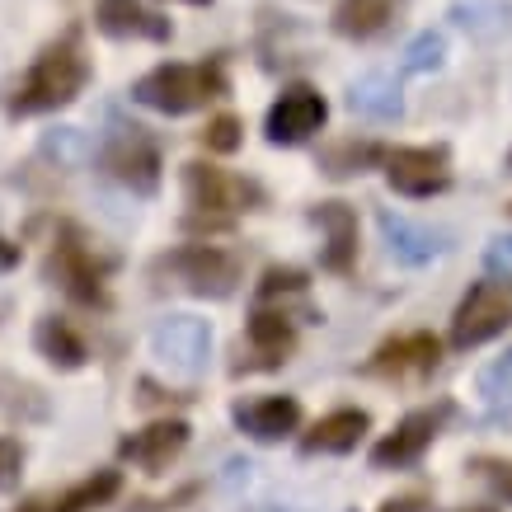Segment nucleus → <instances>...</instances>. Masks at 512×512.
<instances>
[{
  "instance_id": "nucleus-16",
  "label": "nucleus",
  "mask_w": 512,
  "mask_h": 512,
  "mask_svg": "<svg viewBox=\"0 0 512 512\" xmlns=\"http://www.w3.org/2000/svg\"><path fill=\"white\" fill-rule=\"evenodd\" d=\"M301 423V404L292 395H268V400L235 404V428L249 433L254 442H282L287 433H296Z\"/></svg>"
},
{
  "instance_id": "nucleus-12",
  "label": "nucleus",
  "mask_w": 512,
  "mask_h": 512,
  "mask_svg": "<svg viewBox=\"0 0 512 512\" xmlns=\"http://www.w3.org/2000/svg\"><path fill=\"white\" fill-rule=\"evenodd\" d=\"M437 362H442V343L433 334H400V339L376 348L367 372L386 376V381H423V376L437 372Z\"/></svg>"
},
{
  "instance_id": "nucleus-21",
  "label": "nucleus",
  "mask_w": 512,
  "mask_h": 512,
  "mask_svg": "<svg viewBox=\"0 0 512 512\" xmlns=\"http://www.w3.org/2000/svg\"><path fill=\"white\" fill-rule=\"evenodd\" d=\"M33 343H38V353H43L52 367H62V372H76V367H85V357H90V348H85V339L76 334V325L62 320V315L38 320Z\"/></svg>"
},
{
  "instance_id": "nucleus-15",
  "label": "nucleus",
  "mask_w": 512,
  "mask_h": 512,
  "mask_svg": "<svg viewBox=\"0 0 512 512\" xmlns=\"http://www.w3.org/2000/svg\"><path fill=\"white\" fill-rule=\"evenodd\" d=\"M94 24L109 38H146V43H165L170 38V19L146 10L141 0H99L94 5Z\"/></svg>"
},
{
  "instance_id": "nucleus-6",
  "label": "nucleus",
  "mask_w": 512,
  "mask_h": 512,
  "mask_svg": "<svg viewBox=\"0 0 512 512\" xmlns=\"http://www.w3.org/2000/svg\"><path fill=\"white\" fill-rule=\"evenodd\" d=\"M151 353L179 376H198L212 357V325L198 315H165L151 329Z\"/></svg>"
},
{
  "instance_id": "nucleus-24",
  "label": "nucleus",
  "mask_w": 512,
  "mask_h": 512,
  "mask_svg": "<svg viewBox=\"0 0 512 512\" xmlns=\"http://www.w3.org/2000/svg\"><path fill=\"white\" fill-rule=\"evenodd\" d=\"M451 19L480 43H498L512 33V5H503V0H466L451 10Z\"/></svg>"
},
{
  "instance_id": "nucleus-14",
  "label": "nucleus",
  "mask_w": 512,
  "mask_h": 512,
  "mask_svg": "<svg viewBox=\"0 0 512 512\" xmlns=\"http://www.w3.org/2000/svg\"><path fill=\"white\" fill-rule=\"evenodd\" d=\"M184 447H188V423L160 419V423H151V428H141V433L123 437V442H118V456L141 470H160V466H170Z\"/></svg>"
},
{
  "instance_id": "nucleus-1",
  "label": "nucleus",
  "mask_w": 512,
  "mask_h": 512,
  "mask_svg": "<svg viewBox=\"0 0 512 512\" xmlns=\"http://www.w3.org/2000/svg\"><path fill=\"white\" fill-rule=\"evenodd\" d=\"M85 80H90V62H85V52H80V38L76 33H66L62 43L43 47V57L33 62V71L19 80V90L10 94V118H33V113H52L71 104L80 90H85Z\"/></svg>"
},
{
  "instance_id": "nucleus-25",
  "label": "nucleus",
  "mask_w": 512,
  "mask_h": 512,
  "mask_svg": "<svg viewBox=\"0 0 512 512\" xmlns=\"http://www.w3.org/2000/svg\"><path fill=\"white\" fill-rule=\"evenodd\" d=\"M480 400L494 419H508L512 414V353L498 357V362H489V367L480 372Z\"/></svg>"
},
{
  "instance_id": "nucleus-17",
  "label": "nucleus",
  "mask_w": 512,
  "mask_h": 512,
  "mask_svg": "<svg viewBox=\"0 0 512 512\" xmlns=\"http://www.w3.org/2000/svg\"><path fill=\"white\" fill-rule=\"evenodd\" d=\"M315 226L325 231L320 264H325L329 273H348L357 259V212L348 202H320V207H315Z\"/></svg>"
},
{
  "instance_id": "nucleus-13",
  "label": "nucleus",
  "mask_w": 512,
  "mask_h": 512,
  "mask_svg": "<svg viewBox=\"0 0 512 512\" xmlns=\"http://www.w3.org/2000/svg\"><path fill=\"white\" fill-rule=\"evenodd\" d=\"M376 226H381V240H386V254L390 259H400V264L409 268H423L433 264V259H442L447 254V231H433V226H419V221L400 217V212H381L376 217Z\"/></svg>"
},
{
  "instance_id": "nucleus-33",
  "label": "nucleus",
  "mask_w": 512,
  "mask_h": 512,
  "mask_svg": "<svg viewBox=\"0 0 512 512\" xmlns=\"http://www.w3.org/2000/svg\"><path fill=\"white\" fill-rule=\"evenodd\" d=\"M489 264L508 268V273H512V235H498L494 245H489Z\"/></svg>"
},
{
  "instance_id": "nucleus-30",
  "label": "nucleus",
  "mask_w": 512,
  "mask_h": 512,
  "mask_svg": "<svg viewBox=\"0 0 512 512\" xmlns=\"http://www.w3.org/2000/svg\"><path fill=\"white\" fill-rule=\"evenodd\" d=\"M296 292H306V273H296V268H268L264 287H259L264 301H273V296H296Z\"/></svg>"
},
{
  "instance_id": "nucleus-26",
  "label": "nucleus",
  "mask_w": 512,
  "mask_h": 512,
  "mask_svg": "<svg viewBox=\"0 0 512 512\" xmlns=\"http://www.w3.org/2000/svg\"><path fill=\"white\" fill-rule=\"evenodd\" d=\"M372 160H381V146H376V141H343V146L325 151V174L348 179V174H362Z\"/></svg>"
},
{
  "instance_id": "nucleus-32",
  "label": "nucleus",
  "mask_w": 512,
  "mask_h": 512,
  "mask_svg": "<svg viewBox=\"0 0 512 512\" xmlns=\"http://www.w3.org/2000/svg\"><path fill=\"white\" fill-rule=\"evenodd\" d=\"M480 470H484V480L494 484V494L512 503V461H480Z\"/></svg>"
},
{
  "instance_id": "nucleus-34",
  "label": "nucleus",
  "mask_w": 512,
  "mask_h": 512,
  "mask_svg": "<svg viewBox=\"0 0 512 512\" xmlns=\"http://www.w3.org/2000/svg\"><path fill=\"white\" fill-rule=\"evenodd\" d=\"M386 512H428V503H423L419 494H409V498H390Z\"/></svg>"
},
{
  "instance_id": "nucleus-37",
  "label": "nucleus",
  "mask_w": 512,
  "mask_h": 512,
  "mask_svg": "<svg viewBox=\"0 0 512 512\" xmlns=\"http://www.w3.org/2000/svg\"><path fill=\"white\" fill-rule=\"evenodd\" d=\"M184 5H207V0H184Z\"/></svg>"
},
{
  "instance_id": "nucleus-31",
  "label": "nucleus",
  "mask_w": 512,
  "mask_h": 512,
  "mask_svg": "<svg viewBox=\"0 0 512 512\" xmlns=\"http://www.w3.org/2000/svg\"><path fill=\"white\" fill-rule=\"evenodd\" d=\"M19 466H24V451H19V442L0 437V489H10V484L19 480Z\"/></svg>"
},
{
  "instance_id": "nucleus-27",
  "label": "nucleus",
  "mask_w": 512,
  "mask_h": 512,
  "mask_svg": "<svg viewBox=\"0 0 512 512\" xmlns=\"http://www.w3.org/2000/svg\"><path fill=\"white\" fill-rule=\"evenodd\" d=\"M442 57H447V38H442V33H419V38H414V43L404 47V76H428V71H437V66H442Z\"/></svg>"
},
{
  "instance_id": "nucleus-5",
  "label": "nucleus",
  "mask_w": 512,
  "mask_h": 512,
  "mask_svg": "<svg viewBox=\"0 0 512 512\" xmlns=\"http://www.w3.org/2000/svg\"><path fill=\"white\" fill-rule=\"evenodd\" d=\"M512 325V282L484 278L466 292V301L456 306L451 320V343L456 348H480V343L498 339Z\"/></svg>"
},
{
  "instance_id": "nucleus-28",
  "label": "nucleus",
  "mask_w": 512,
  "mask_h": 512,
  "mask_svg": "<svg viewBox=\"0 0 512 512\" xmlns=\"http://www.w3.org/2000/svg\"><path fill=\"white\" fill-rule=\"evenodd\" d=\"M202 146H207V151H217V156L240 151V118H231V113L212 118V123H207V132H202Z\"/></svg>"
},
{
  "instance_id": "nucleus-8",
  "label": "nucleus",
  "mask_w": 512,
  "mask_h": 512,
  "mask_svg": "<svg viewBox=\"0 0 512 512\" xmlns=\"http://www.w3.org/2000/svg\"><path fill=\"white\" fill-rule=\"evenodd\" d=\"M329 118V104L325 94L311 90V85H292V90H282V99L268 109V141L273 146H301V141H311Z\"/></svg>"
},
{
  "instance_id": "nucleus-23",
  "label": "nucleus",
  "mask_w": 512,
  "mask_h": 512,
  "mask_svg": "<svg viewBox=\"0 0 512 512\" xmlns=\"http://www.w3.org/2000/svg\"><path fill=\"white\" fill-rule=\"evenodd\" d=\"M395 10H400V0H339L334 5V33L367 43L395 19Z\"/></svg>"
},
{
  "instance_id": "nucleus-9",
  "label": "nucleus",
  "mask_w": 512,
  "mask_h": 512,
  "mask_svg": "<svg viewBox=\"0 0 512 512\" xmlns=\"http://www.w3.org/2000/svg\"><path fill=\"white\" fill-rule=\"evenodd\" d=\"M386 179L404 198H433L451 184L447 146H400L386 156Z\"/></svg>"
},
{
  "instance_id": "nucleus-29",
  "label": "nucleus",
  "mask_w": 512,
  "mask_h": 512,
  "mask_svg": "<svg viewBox=\"0 0 512 512\" xmlns=\"http://www.w3.org/2000/svg\"><path fill=\"white\" fill-rule=\"evenodd\" d=\"M43 151H47V156H57V160L80 165V160L90 156V141H85V132H76V127H57V132L43 141Z\"/></svg>"
},
{
  "instance_id": "nucleus-36",
  "label": "nucleus",
  "mask_w": 512,
  "mask_h": 512,
  "mask_svg": "<svg viewBox=\"0 0 512 512\" xmlns=\"http://www.w3.org/2000/svg\"><path fill=\"white\" fill-rule=\"evenodd\" d=\"M456 512H494V508H456Z\"/></svg>"
},
{
  "instance_id": "nucleus-38",
  "label": "nucleus",
  "mask_w": 512,
  "mask_h": 512,
  "mask_svg": "<svg viewBox=\"0 0 512 512\" xmlns=\"http://www.w3.org/2000/svg\"><path fill=\"white\" fill-rule=\"evenodd\" d=\"M259 512H278V508H259Z\"/></svg>"
},
{
  "instance_id": "nucleus-2",
  "label": "nucleus",
  "mask_w": 512,
  "mask_h": 512,
  "mask_svg": "<svg viewBox=\"0 0 512 512\" xmlns=\"http://www.w3.org/2000/svg\"><path fill=\"white\" fill-rule=\"evenodd\" d=\"M221 90H226V76H221L217 62H202V66L174 62V66L146 71V76L132 85V99L146 104V109L179 118V113H193V109H202V104L221 99Z\"/></svg>"
},
{
  "instance_id": "nucleus-3",
  "label": "nucleus",
  "mask_w": 512,
  "mask_h": 512,
  "mask_svg": "<svg viewBox=\"0 0 512 512\" xmlns=\"http://www.w3.org/2000/svg\"><path fill=\"white\" fill-rule=\"evenodd\" d=\"M99 165L109 179H118L132 193H156L160 188V146L137 123H113L99 141Z\"/></svg>"
},
{
  "instance_id": "nucleus-20",
  "label": "nucleus",
  "mask_w": 512,
  "mask_h": 512,
  "mask_svg": "<svg viewBox=\"0 0 512 512\" xmlns=\"http://www.w3.org/2000/svg\"><path fill=\"white\" fill-rule=\"evenodd\" d=\"M348 109L362 113V118H372V123H395V118L404 113L400 85H395L390 76H381V71L357 76L353 85H348Z\"/></svg>"
},
{
  "instance_id": "nucleus-11",
  "label": "nucleus",
  "mask_w": 512,
  "mask_h": 512,
  "mask_svg": "<svg viewBox=\"0 0 512 512\" xmlns=\"http://www.w3.org/2000/svg\"><path fill=\"white\" fill-rule=\"evenodd\" d=\"M442 419H447V404L442 409H414V414H404L400 423H395V433L381 437L372 447V466L376 470H400V466H414L423 451L433 447L437 428H442Z\"/></svg>"
},
{
  "instance_id": "nucleus-18",
  "label": "nucleus",
  "mask_w": 512,
  "mask_h": 512,
  "mask_svg": "<svg viewBox=\"0 0 512 512\" xmlns=\"http://www.w3.org/2000/svg\"><path fill=\"white\" fill-rule=\"evenodd\" d=\"M362 433H367V414L362 409H334L301 437V451L306 456H343V451H353L362 442Z\"/></svg>"
},
{
  "instance_id": "nucleus-4",
  "label": "nucleus",
  "mask_w": 512,
  "mask_h": 512,
  "mask_svg": "<svg viewBox=\"0 0 512 512\" xmlns=\"http://www.w3.org/2000/svg\"><path fill=\"white\" fill-rule=\"evenodd\" d=\"M156 273L160 278H174V287H184V292H193V296L221 301V296H231L235 282H240V259L217 245H179L160 259Z\"/></svg>"
},
{
  "instance_id": "nucleus-22",
  "label": "nucleus",
  "mask_w": 512,
  "mask_h": 512,
  "mask_svg": "<svg viewBox=\"0 0 512 512\" xmlns=\"http://www.w3.org/2000/svg\"><path fill=\"white\" fill-rule=\"evenodd\" d=\"M292 320L282 311H254V320H249V353L259 357L254 367H278V362H287V353H292Z\"/></svg>"
},
{
  "instance_id": "nucleus-7",
  "label": "nucleus",
  "mask_w": 512,
  "mask_h": 512,
  "mask_svg": "<svg viewBox=\"0 0 512 512\" xmlns=\"http://www.w3.org/2000/svg\"><path fill=\"white\" fill-rule=\"evenodd\" d=\"M109 259H99L76 231H62L52 259H47V273L62 282L66 292L85 301V306H104V278H109Z\"/></svg>"
},
{
  "instance_id": "nucleus-19",
  "label": "nucleus",
  "mask_w": 512,
  "mask_h": 512,
  "mask_svg": "<svg viewBox=\"0 0 512 512\" xmlns=\"http://www.w3.org/2000/svg\"><path fill=\"white\" fill-rule=\"evenodd\" d=\"M113 494H118V470H99V475L71 484V489H62V494L29 498L19 512H90V508H99V503H109Z\"/></svg>"
},
{
  "instance_id": "nucleus-10",
  "label": "nucleus",
  "mask_w": 512,
  "mask_h": 512,
  "mask_svg": "<svg viewBox=\"0 0 512 512\" xmlns=\"http://www.w3.org/2000/svg\"><path fill=\"white\" fill-rule=\"evenodd\" d=\"M184 193L188 202L207 212V217H221V212H240L249 202H259V188L249 184V179H235V174L217 170V165H184Z\"/></svg>"
},
{
  "instance_id": "nucleus-35",
  "label": "nucleus",
  "mask_w": 512,
  "mask_h": 512,
  "mask_svg": "<svg viewBox=\"0 0 512 512\" xmlns=\"http://www.w3.org/2000/svg\"><path fill=\"white\" fill-rule=\"evenodd\" d=\"M15 264H19V245H10V240L0 235V273H5V268H15Z\"/></svg>"
}]
</instances>
